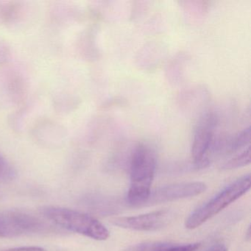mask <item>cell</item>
<instances>
[{
  "label": "cell",
  "instance_id": "obj_1",
  "mask_svg": "<svg viewBox=\"0 0 251 251\" xmlns=\"http://www.w3.org/2000/svg\"><path fill=\"white\" fill-rule=\"evenodd\" d=\"M155 171L153 151L144 144L135 148L130 161V185L127 202L133 206H142L149 198Z\"/></svg>",
  "mask_w": 251,
  "mask_h": 251
},
{
  "label": "cell",
  "instance_id": "obj_2",
  "mask_svg": "<svg viewBox=\"0 0 251 251\" xmlns=\"http://www.w3.org/2000/svg\"><path fill=\"white\" fill-rule=\"evenodd\" d=\"M48 220L67 230L98 241L106 240L109 231L100 222L89 214L57 206H45L42 209Z\"/></svg>",
  "mask_w": 251,
  "mask_h": 251
},
{
  "label": "cell",
  "instance_id": "obj_3",
  "mask_svg": "<svg viewBox=\"0 0 251 251\" xmlns=\"http://www.w3.org/2000/svg\"><path fill=\"white\" fill-rule=\"evenodd\" d=\"M251 176L249 174L238 179L206 204L194 211L186 219L185 223L186 228L192 230L202 226L205 222L217 215L232 202L245 195L251 189Z\"/></svg>",
  "mask_w": 251,
  "mask_h": 251
},
{
  "label": "cell",
  "instance_id": "obj_4",
  "mask_svg": "<svg viewBox=\"0 0 251 251\" xmlns=\"http://www.w3.org/2000/svg\"><path fill=\"white\" fill-rule=\"evenodd\" d=\"M216 118L207 114L201 118L195 129L192 147V155L197 167H204L209 164L210 151L214 145Z\"/></svg>",
  "mask_w": 251,
  "mask_h": 251
},
{
  "label": "cell",
  "instance_id": "obj_5",
  "mask_svg": "<svg viewBox=\"0 0 251 251\" xmlns=\"http://www.w3.org/2000/svg\"><path fill=\"white\" fill-rule=\"evenodd\" d=\"M172 214L168 210H160L148 214L132 217H114V226L138 231H153L165 227L171 220Z\"/></svg>",
  "mask_w": 251,
  "mask_h": 251
},
{
  "label": "cell",
  "instance_id": "obj_6",
  "mask_svg": "<svg viewBox=\"0 0 251 251\" xmlns=\"http://www.w3.org/2000/svg\"><path fill=\"white\" fill-rule=\"evenodd\" d=\"M40 220L18 211H0V238H11L39 230Z\"/></svg>",
  "mask_w": 251,
  "mask_h": 251
},
{
  "label": "cell",
  "instance_id": "obj_7",
  "mask_svg": "<svg viewBox=\"0 0 251 251\" xmlns=\"http://www.w3.org/2000/svg\"><path fill=\"white\" fill-rule=\"evenodd\" d=\"M206 189V185L202 182H188L164 186L151 192L144 206L193 198L203 193Z\"/></svg>",
  "mask_w": 251,
  "mask_h": 251
},
{
  "label": "cell",
  "instance_id": "obj_8",
  "mask_svg": "<svg viewBox=\"0 0 251 251\" xmlns=\"http://www.w3.org/2000/svg\"><path fill=\"white\" fill-rule=\"evenodd\" d=\"M199 243L172 244L164 242H146L129 247L126 251H196Z\"/></svg>",
  "mask_w": 251,
  "mask_h": 251
},
{
  "label": "cell",
  "instance_id": "obj_9",
  "mask_svg": "<svg viewBox=\"0 0 251 251\" xmlns=\"http://www.w3.org/2000/svg\"><path fill=\"white\" fill-rule=\"evenodd\" d=\"M250 162H251V147H248L242 152L236 154L228 161H226L221 166V168L223 170H233V169L245 167L249 164Z\"/></svg>",
  "mask_w": 251,
  "mask_h": 251
},
{
  "label": "cell",
  "instance_id": "obj_10",
  "mask_svg": "<svg viewBox=\"0 0 251 251\" xmlns=\"http://www.w3.org/2000/svg\"><path fill=\"white\" fill-rule=\"evenodd\" d=\"M16 173L14 167L0 154V180H11L15 178Z\"/></svg>",
  "mask_w": 251,
  "mask_h": 251
},
{
  "label": "cell",
  "instance_id": "obj_11",
  "mask_svg": "<svg viewBox=\"0 0 251 251\" xmlns=\"http://www.w3.org/2000/svg\"><path fill=\"white\" fill-rule=\"evenodd\" d=\"M5 251H47L39 247H23V248H11Z\"/></svg>",
  "mask_w": 251,
  "mask_h": 251
},
{
  "label": "cell",
  "instance_id": "obj_12",
  "mask_svg": "<svg viewBox=\"0 0 251 251\" xmlns=\"http://www.w3.org/2000/svg\"><path fill=\"white\" fill-rule=\"evenodd\" d=\"M207 251H227V248H226V247L224 245L217 244V245L211 247V248Z\"/></svg>",
  "mask_w": 251,
  "mask_h": 251
}]
</instances>
